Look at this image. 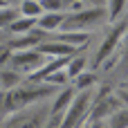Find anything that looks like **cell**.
I'll return each mask as SVG.
<instances>
[{"label":"cell","instance_id":"obj_21","mask_svg":"<svg viewBox=\"0 0 128 128\" xmlns=\"http://www.w3.org/2000/svg\"><path fill=\"white\" fill-rule=\"evenodd\" d=\"M11 54H14V50L9 47V43H7V45H2V47H0V65L9 63V61H11Z\"/></svg>","mask_w":128,"mask_h":128},{"label":"cell","instance_id":"obj_12","mask_svg":"<svg viewBox=\"0 0 128 128\" xmlns=\"http://www.w3.org/2000/svg\"><path fill=\"white\" fill-rule=\"evenodd\" d=\"M18 11H20V16L36 18V20L45 14V9H43L40 0H20V2H18Z\"/></svg>","mask_w":128,"mask_h":128},{"label":"cell","instance_id":"obj_1","mask_svg":"<svg viewBox=\"0 0 128 128\" xmlns=\"http://www.w3.org/2000/svg\"><path fill=\"white\" fill-rule=\"evenodd\" d=\"M104 18H108V9H106V7H90V9H81V11H74V14L65 16L63 29H70V32H86L88 27L99 25Z\"/></svg>","mask_w":128,"mask_h":128},{"label":"cell","instance_id":"obj_22","mask_svg":"<svg viewBox=\"0 0 128 128\" xmlns=\"http://www.w3.org/2000/svg\"><path fill=\"white\" fill-rule=\"evenodd\" d=\"M119 99H122V104H126L128 106V90H119V94H117Z\"/></svg>","mask_w":128,"mask_h":128},{"label":"cell","instance_id":"obj_18","mask_svg":"<svg viewBox=\"0 0 128 128\" xmlns=\"http://www.w3.org/2000/svg\"><path fill=\"white\" fill-rule=\"evenodd\" d=\"M70 81V76H68V72H65V68L63 70H56V72H52L43 83H50V86H54V88H58V86H65Z\"/></svg>","mask_w":128,"mask_h":128},{"label":"cell","instance_id":"obj_17","mask_svg":"<svg viewBox=\"0 0 128 128\" xmlns=\"http://www.w3.org/2000/svg\"><path fill=\"white\" fill-rule=\"evenodd\" d=\"M18 16H20V11L14 9L11 4H9V7H2V9H0V29H2V27H9Z\"/></svg>","mask_w":128,"mask_h":128},{"label":"cell","instance_id":"obj_11","mask_svg":"<svg viewBox=\"0 0 128 128\" xmlns=\"http://www.w3.org/2000/svg\"><path fill=\"white\" fill-rule=\"evenodd\" d=\"M20 83H22V74L18 70H0V88L4 92L16 90Z\"/></svg>","mask_w":128,"mask_h":128},{"label":"cell","instance_id":"obj_5","mask_svg":"<svg viewBox=\"0 0 128 128\" xmlns=\"http://www.w3.org/2000/svg\"><path fill=\"white\" fill-rule=\"evenodd\" d=\"M128 32V22H117L115 27H112V32L104 38V43H101V47L97 50V58H94V65H101L108 56H112V52H115V47L119 45V38L122 36H126Z\"/></svg>","mask_w":128,"mask_h":128},{"label":"cell","instance_id":"obj_16","mask_svg":"<svg viewBox=\"0 0 128 128\" xmlns=\"http://www.w3.org/2000/svg\"><path fill=\"white\" fill-rule=\"evenodd\" d=\"M97 83V74H92V72H83V74H79L76 79H74V88L81 92V90H90L92 86Z\"/></svg>","mask_w":128,"mask_h":128},{"label":"cell","instance_id":"obj_20","mask_svg":"<svg viewBox=\"0 0 128 128\" xmlns=\"http://www.w3.org/2000/svg\"><path fill=\"white\" fill-rule=\"evenodd\" d=\"M40 4H43L45 11H61L65 2L63 0H40Z\"/></svg>","mask_w":128,"mask_h":128},{"label":"cell","instance_id":"obj_24","mask_svg":"<svg viewBox=\"0 0 128 128\" xmlns=\"http://www.w3.org/2000/svg\"><path fill=\"white\" fill-rule=\"evenodd\" d=\"M126 47H128V32H126Z\"/></svg>","mask_w":128,"mask_h":128},{"label":"cell","instance_id":"obj_19","mask_svg":"<svg viewBox=\"0 0 128 128\" xmlns=\"http://www.w3.org/2000/svg\"><path fill=\"white\" fill-rule=\"evenodd\" d=\"M108 2H110V4H108V18H110V22H112V20H117L119 14L124 11L126 0H108Z\"/></svg>","mask_w":128,"mask_h":128},{"label":"cell","instance_id":"obj_10","mask_svg":"<svg viewBox=\"0 0 128 128\" xmlns=\"http://www.w3.org/2000/svg\"><path fill=\"white\" fill-rule=\"evenodd\" d=\"M50 38H54V40H61V43H65V45H70V47L79 50V47L88 45V40H90V34H88V32H70V29H61V32H56L54 36H50Z\"/></svg>","mask_w":128,"mask_h":128},{"label":"cell","instance_id":"obj_14","mask_svg":"<svg viewBox=\"0 0 128 128\" xmlns=\"http://www.w3.org/2000/svg\"><path fill=\"white\" fill-rule=\"evenodd\" d=\"M86 65H88V58H86V56H76V58H70V63H68V68H65V72H68V76H70V79H76L79 74H83V72H86Z\"/></svg>","mask_w":128,"mask_h":128},{"label":"cell","instance_id":"obj_15","mask_svg":"<svg viewBox=\"0 0 128 128\" xmlns=\"http://www.w3.org/2000/svg\"><path fill=\"white\" fill-rule=\"evenodd\" d=\"M108 128H128V106H122L108 119Z\"/></svg>","mask_w":128,"mask_h":128},{"label":"cell","instance_id":"obj_23","mask_svg":"<svg viewBox=\"0 0 128 128\" xmlns=\"http://www.w3.org/2000/svg\"><path fill=\"white\" fill-rule=\"evenodd\" d=\"M4 2H7V4H11V2H20V0H4Z\"/></svg>","mask_w":128,"mask_h":128},{"label":"cell","instance_id":"obj_3","mask_svg":"<svg viewBox=\"0 0 128 128\" xmlns=\"http://www.w3.org/2000/svg\"><path fill=\"white\" fill-rule=\"evenodd\" d=\"M90 101H92V88H90V90H81V92H76L74 101H72L70 108L65 110L63 122H61V126H58V128H79L81 124H83L86 115H88Z\"/></svg>","mask_w":128,"mask_h":128},{"label":"cell","instance_id":"obj_9","mask_svg":"<svg viewBox=\"0 0 128 128\" xmlns=\"http://www.w3.org/2000/svg\"><path fill=\"white\" fill-rule=\"evenodd\" d=\"M63 22H65V14L63 11H45L36 20V27L43 29L45 34H52V32H61L63 29Z\"/></svg>","mask_w":128,"mask_h":128},{"label":"cell","instance_id":"obj_4","mask_svg":"<svg viewBox=\"0 0 128 128\" xmlns=\"http://www.w3.org/2000/svg\"><path fill=\"white\" fill-rule=\"evenodd\" d=\"M47 61H50V58L43 56L38 50H20V52H14V54H11L9 65H11L14 70L22 72V74H34V72L40 70Z\"/></svg>","mask_w":128,"mask_h":128},{"label":"cell","instance_id":"obj_2","mask_svg":"<svg viewBox=\"0 0 128 128\" xmlns=\"http://www.w3.org/2000/svg\"><path fill=\"white\" fill-rule=\"evenodd\" d=\"M52 92H54V86H50V83H32L29 88H16L7 97V108L16 110V108L27 106V104H32L36 99H43V97H47Z\"/></svg>","mask_w":128,"mask_h":128},{"label":"cell","instance_id":"obj_13","mask_svg":"<svg viewBox=\"0 0 128 128\" xmlns=\"http://www.w3.org/2000/svg\"><path fill=\"white\" fill-rule=\"evenodd\" d=\"M34 27H36V18H27V16H18V18L9 25V29H11V34H14V36L29 34Z\"/></svg>","mask_w":128,"mask_h":128},{"label":"cell","instance_id":"obj_8","mask_svg":"<svg viewBox=\"0 0 128 128\" xmlns=\"http://www.w3.org/2000/svg\"><path fill=\"white\" fill-rule=\"evenodd\" d=\"M43 56H47V58H61V56H72L76 50L74 47H70V45H65V43H61V40H54V38H50V40H43L38 47H36Z\"/></svg>","mask_w":128,"mask_h":128},{"label":"cell","instance_id":"obj_6","mask_svg":"<svg viewBox=\"0 0 128 128\" xmlns=\"http://www.w3.org/2000/svg\"><path fill=\"white\" fill-rule=\"evenodd\" d=\"M74 97H76V88H74V86H65V88L58 92V97H56L54 104H52V122H50V128H54L56 124L61 126L63 115H65V110L70 108V104L74 101Z\"/></svg>","mask_w":128,"mask_h":128},{"label":"cell","instance_id":"obj_25","mask_svg":"<svg viewBox=\"0 0 128 128\" xmlns=\"http://www.w3.org/2000/svg\"><path fill=\"white\" fill-rule=\"evenodd\" d=\"M79 128H90V126H83V124H81V126H79Z\"/></svg>","mask_w":128,"mask_h":128},{"label":"cell","instance_id":"obj_7","mask_svg":"<svg viewBox=\"0 0 128 128\" xmlns=\"http://www.w3.org/2000/svg\"><path fill=\"white\" fill-rule=\"evenodd\" d=\"M119 108H122V99L119 97H101V99L94 101V108L90 112V122L94 124V122H104L106 117L110 119Z\"/></svg>","mask_w":128,"mask_h":128}]
</instances>
